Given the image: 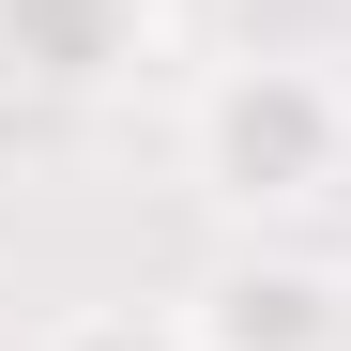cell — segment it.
Returning a JSON list of instances; mask_svg holds the SVG:
<instances>
[{"label":"cell","mask_w":351,"mask_h":351,"mask_svg":"<svg viewBox=\"0 0 351 351\" xmlns=\"http://www.w3.org/2000/svg\"><path fill=\"white\" fill-rule=\"evenodd\" d=\"M184 168L214 214H321L351 184V92L321 62H290V46H260V62H214L184 92Z\"/></svg>","instance_id":"obj_1"},{"label":"cell","mask_w":351,"mask_h":351,"mask_svg":"<svg viewBox=\"0 0 351 351\" xmlns=\"http://www.w3.org/2000/svg\"><path fill=\"white\" fill-rule=\"evenodd\" d=\"M168 46V0H0V92L92 107Z\"/></svg>","instance_id":"obj_2"},{"label":"cell","mask_w":351,"mask_h":351,"mask_svg":"<svg viewBox=\"0 0 351 351\" xmlns=\"http://www.w3.org/2000/svg\"><path fill=\"white\" fill-rule=\"evenodd\" d=\"M184 351H351V290L290 245H245L184 290Z\"/></svg>","instance_id":"obj_3"},{"label":"cell","mask_w":351,"mask_h":351,"mask_svg":"<svg viewBox=\"0 0 351 351\" xmlns=\"http://www.w3.org/2000/svg\"><path fill=\"white\" fill-rule=\"evenodd\" d=\"M46 351H184V321H62Z\"/></svg>","instance_id":"obj_4"}]
</instances>
